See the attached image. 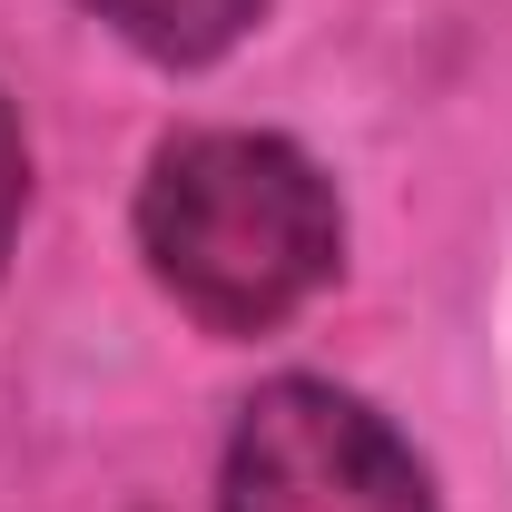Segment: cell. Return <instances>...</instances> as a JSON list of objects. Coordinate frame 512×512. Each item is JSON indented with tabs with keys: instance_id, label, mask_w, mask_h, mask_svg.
<instances>
[{
	"instance_id": "6da1fadb",
	"label": "cell",
	"mask_w": 512,
	"mask_h": 512,
	"mask_svg": "<svg viewBox=\"0 0 512 512\" xmlns=\"http://www.w3.org/2000/svg\"><path fill=\"white\" fill-rule=\"evenodd\" d=\"M138 247L197 325L266 335L335 276L345 217L306 148L256 138V128H207V138L158 148L138 188Z\"/></svg>"
},
{
	"instance_id": "7a4b0ae2",
	"label": "cell",
	"mask_w": 512,
	"mask_h": 512,
	"mask_svg": "<svg viewBox=\"0 0 512 512\" xmlns=\"http://www.w3.org/2000/svg\"><path fill=\"white\" fill-rule=\"evenodd\" d=\"M227 512H434L404 434L335 384H266L227 444Z\"/></svg>"
},
{
	"instance_id": "3957f363",
	"label": "cell",
	"mask_w": 512,
	"mask_h": 512,
	"mask_svg": "<svg viewBox=\"0 0 512 512\" xmlns=\"http://www.w3.org/2000/svg\"><path fill=\"white\" fill-rule=\"evenodd\" d=\"M256 10H266V0H99V20H109L119 40H138L148 60H178V69L237 50L256 30Z\"/></svg>"
},
{
	"instance_id": "277c9868",
	"label": "cell",
	"mask_w": 512,
	"mask_h": 512,
	"mask_svg": "<svg viewBox=\"0 0 512 512\" xmlns=\"http://www.w3.org/2000/svg\"><path fill=\"white\" fill-rule=\"evenodd\" d=\"M20 197H30V148H20V119L0 109V256L20 237Z\"/></svg>"
}]
</instances>
